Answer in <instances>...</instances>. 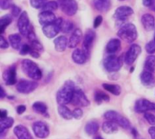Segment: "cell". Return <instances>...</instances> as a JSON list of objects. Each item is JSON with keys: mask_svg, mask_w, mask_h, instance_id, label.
<instances>
[{"mask_svg": "<svg viewBox=\"0 0 155 139\" xmlns=\"http://www.w3.org/2000/svg\"><path fill=\"white\" fill-rule=\"evenodd\" d=\"M74 90V83L71 80L66 81L56 94V101L59 106H65L71 103Z\"/></svg>", "mask_w": 155, "mask_h": 139, "instance_id": "1", "label": "cell"}, {"mask_svg": "<svg viewBox=\"0 0 155 139\" xmlns=\"http://www.w3.org/2000/svg\"><path fill=\"white\" fill-rule=\"evenodd\" d=\"M21 65H22L23 71L28 77L32 78L33 80L41 79L42 71L40 70V68L35 62H33L32 60H29V59H24L22 61Z\"/></svg>", "mask_w": 155, "mask_h": 139, "instance_id": "2", "label": "cell"}, {"mask_svg": "<svg viewBox=\"0 0 155 139\" xmlns=\"http://www.w3.org/2000/svg\"><path fill=\"white\" fill-rule=\"evenodd\" d=\"M137 36H138V33H137L136 26L131 23L125 24L118 31V36L121 39L129 43L135 41V39L137 38Z\"/></svg>", "mask_w": 155, "mask_h": 139, "instance_id": "3", "label": "cell"}, {"mask_svg": "<svg viewBox=\"0 0 155 139\" xmlns=\"http://www.w3.org/2000/svg\"><path fill=\"white\" fill-rule=\"evenodd\" d=\"M104 118L107 121H112V122L116 123L118 126H120L123 128H130V127H131L130 121L126 117H124V116H122L121 114H119L118 112L114 111V110L105 112Z\"/></svg>", "mask_w": 155, "mask_h": 139, "instance_id": "4", "label": "cell"}, {"mask_svg": "<svg viewBox=\"0 0 155 139\" xmlns=\"http://www.w3.org/2000/svg\"><path fill=\"white\" fill-rule=\"evenodd\" d=\"M133 14H134V9L132 7H130L128 5L119 6L118 8H116V10L114 11V17L116 20V25H120L121 27L123 25H124L125 24H124V23Z\"/></svg>", "mask_w": 155, "mask_h": 139, "instance_id": "5", "label": "cell"}, {"mask_svg": "<svg viewBox=\"0 0 155 139\" xmlns=\"http://www.w3.org/2000/svg\"><path fill=\"white\" fill-rule=\"evenodd\" d=\"M123 56H116L114 55H110L104 60V66L108 72H117L123 66Z\"/></svg>", "mask_w": 155, "mask_h": 139, "instance_id": "6", "label": "cell"}, {"mask_svg": "<svg viewBox=\"0 0 155 139\" xmlns=\"http://www.w3.org/2000/svg\"><path fill=\"white\" fill-rule=\"evenodd\" d=\"M63 20L64 19L62 17H59V18H56V20L54 23L43 26L42 30H43L45 36L48 38L54 37L61 31V25H62Z\"/></svg>", "mask_w": 155, "mask_h": 139, "instance_id": "7", "label": "cell"}, {"mask_svg": "<svg viewBox=\"0 0 155 139\" xmlns=\"http://www.w3.org/2000/svg\"><path fill=\"white\" fill-rule=\"evenodd\" d=\"M17 26H18L19 33L23 36H27V35L31 29V26H30L29 17L25 11H23L22 14L19 15L18 21H17Z\"/></svg>", "mask_w": 155, "mask_h": 139, "instance_id": "8", "label": "cell"}, {"mask_svg": "<svg viewBox=\"0 0 155 139\" xmlns=\"http://www.w3.org/2000/svg\"><path fill=\"white\" fill-rule=\"evenodd\" d=\"M33 131L36 137L41 139L46 138L50 133L47 125L42 121H36L33 124Z\"/></svg>", "mask_w": 155, "mask_h": 139, "instance_id": "9", "label": "cell"}, {"mask_svg": "<svg viewBox=\"0 0 155 139\" xmlns=\"http://www.w3.org/2000/svg\"><path fill=\"white\" fill-rule=\"evenodd\" d=\"M134 109L138 113H147L148 111H154L155 110V103H153L147 99H138L135 102Z\"/></svg>", "mask_w": 155, "mask_h": 139, "instance_id": "10", "label": "cell"}, {"mask_svg": "<svg viewBox=\"0 0 155 139\" xmlns=\"http://www.w3.org/2000/svg\"><path fill=\"white\" fill-rule=\"evenodd\" d=\"M37 83L35 81H29V80H21L18 82L16 86V89L18 92L22 94H30L37 87Z\"/></svg>", "mask_w": 155, "mask_h": 139, "instance_id": "11", "label": "cell"}, {"mask_svg": "<svg viewBox=\"0 0 155 139\" xmlns=\"http://www.w3.org/2000/svg\"><path fill=\"white\" fill-rule=\"evenodd\" d=\"M71 103H73L76 107H86L90 105L89 100L87 99L86 96L84 95V93L81 89H75L74 90Z\"/></svg>", "mask_w": 155, "mask_h": 139, "instance_id": "12", "label": "cell"}, {"mask_svg": "<svg viewBox=\"0 0 155 139\" xmlns=\"http://www.w3.org/2000/svg\"><path fill=\"white\" fill-rule=\"evenodd\" d=\"M141 52H142L141 46L137 44H133L125 55V63L127 65H132L140 56Z\"/></svg>", "mask_w": 155, "mask_h": 139, "instance_id": "13", "label": "cell"}, {"mask_svg": "<svg viewBox=\"0 0 155 139\" xmlns=\"http://www.w3.org/2000/svg\"><path fill=\"white\" fill-rule=\"evenodd\" d=\"M61 8L66 15L72 16L76 14L78 5L75 0H63L61 2Z\"/></svg>", "mask_w": 155, "mask_h": 139, "instance_id": "14", "label": "cell"}, {"mask_svg": "<svg viewBox=\"0 0 155 139\" xmlns=\"http://www.w3.org/2000/svg\"><path fill=\"white\" fill-rule=\"evenodd\" d=\"M3 79L8 86H13L16 83V68L15 66L8 67L3 74Z\"/></svg>", "mask_w": 155, "mask_h": 139, "instance_id": "15", "label": "cell"}, {"mask_svg": "<svg viewBox=\"0 0 155 139\" xmlns=\"http://www.w3.org/2000/svg\"><path fill=\"white\" fill-rule=\"evenodd\" d=\"M38 20L39 23L45 26L47 25H50L52 23H54L56 20V17L54 15V14L53 12H48V11H42L39 15H38Z\"/></svg>", "mask_w": 155, "mask_h": 139, "instance_id": "16", "label": "cell"}, {"mask_svg": "<svg viewBox=\"0 0 155 139\" xmlns=\"http://www.w3.org/2000/svg\"><path fill=\"white\" fill-rule=\"evenodd\" d=\"M94 39H95V33L92 30V29H88L86 31V34L84 36V50L88 53L93 45H94Z\"/></svg>", "mask_w": 155, "mask_h": 139, "instance_id": "17", "label": "cell"}, {"mask_svg": "<svg viewBox=\"0 0 155 139\" xmlns=\"http://www.w3.org/2000/svg\"><path fill=\"white\" fill-rule=\"evenodd\" d=\"M72 59L77 65H83L86 62L87 53L84 49L76 48L74 50V52L72 54Z\"/></svg>", "mask_w": 155, "mask_h": 139, "instance_id": "18", "label": "cell"}, {"mask_svg": "<svg viewBox=\"0 0 155 139\" xmlns=\"http://www.w3.org/2000/svg\"><path fill=\"white\" fill-rule=\"evenodd\" d=\"M14 134L15 135L17 139H34L31 136L30 132L28 131V129L25 126H22V125H18L15 127Z\"/></svg>", "mask_w": 155, "mask_h": 139, "instance_id": "19", "label": "cell"}, {"mask_svg": "<svg viewBox=\"0 0 155 139\" xmlns=\"http://www.w3.org/2000/svg\"><path fill=\"white\" fill-rule=\"evenodd\" d=\"M141 82L143 86H147V87H152L154 86L155 85V77L153 75V73L148 72V71H143L141 76Z\"/></svg>", "mask_w": 155, "mask_h": 139, "instance_id": "20", "label": "cell"}, {"mask_svg": "<svg viewBox=\"0 0 155 139\" xmlns=\"http://www.w3.org/2000/svg\"><path fill=\"white\" fill-rule=\"evenodd\" d=\"M54 48L57 52H64L69 45V40L64 36H58L54 41Z\"/></svg>", "mask_w": 155, "mask_h": 139, "instance_id": "21", "label": "cell"}, {"mask_svg": "<svg viewBox=\"0 0 155 139\" xmlns=\"http://www.w3.org/2000/svg\"><path fill=\"white\" fill-rule=\"evenodd\" d=\"M142 24L145 30L152 31L155 27V19L151 14H144L142 16Z\"/></svg>", "mask_w": 155, "mask_h": 139, "instance_id": "22", "label": "cell"}, {"mask_svg": "<svg viewBox=\"0 0 155 139\" xmlns=\"http://www.w3.org/2000/svg\"><path fill=\"white\" fill-rule=\"evenodd\" d=\"M82 38V31L78 28L74 29V32L72 33L70 38H69V45L68 46L70 48H75L77 46V45L80 43Z\"/></svg>", "mask_w": 155, "mask_h": 139, "instance_id": "23", "label": "cell"}, {"mask_svg": "<svg viewBox=\"0 0 155 139\" xmlns=\"http://www.w3.org/2000/svg\"><path fill=\"white\" fill-rule=\"evenodd\" d=\"M93 4L100 12H107L111 8V0H93Z\"/></svg>", "mask_w": 155, "mask_h": 139, "instance_id": "24", "label": "cell"}, {"mask_svg": "<svg viewBox=\"0 0 155 139\" xmlns=\"http://www.w3.org/2000/svg\"><path fill=\"white\" fill-rule=\"evenodd\" d=\"M120 48H121V41L117 38L111 39L106 46V51L111 55H114V53L118 52Z\"/></svg>", "mask_w": 155, "mask_h": 139, "instance_id": "25", "label": "cell"}, {"mask_svg": "<svg viewBox=\"0 0 155 139\" xmlns=\"http://www.w3.org/2000/svg\"><path fill=\"white\" fill-rule=\"evenodd\" d=\"M102 129L106 134H114L118 131V125L112 121H105L102 126Z\"/></svg>", "mask_w": 155, "mask_h": 139, "instance_id": "26", "label": "cell"}, {"mask_svg": "<svg viewBox=\"0 0 155 139\" xmlns=\"http://www.w3.org/2000/svg\"><path fill=\"white\" fill-rule=\"evenodd\" d=\"M8 40H9L11 46L14 49H15V50L21 49V36H20V35H18V34L10 35L8 36Z\"/></svg>", "mask_w": 155, "mask_h": 139, "instance_id": "27", "label": "cell"}, {"mask_svg": "<svg viewBox=\"0 0 155 139\" xmlns=\"http://www.w3.org/2000/svg\"><path fill=\"white\" fill-rule=\"evenodd\" d=\"M98 130H99V125L96 121L92 120L85 125V132L89 136H93L96 134Z\"/></svg>", "mask_w": 155, "mask_h": 139, "instance_id": "28", "label": "cell"}, {"mask_svg": "<svg viewBox=\"0 0 155 139\" xmlns=\"http://www.w3.org/2000/svg\"><path fill=\"white\" fill-rule=\"evenodd\" d=\"M58 113L64 119H66V120H70L74 117L73 112L65 106H59L58 107Z\"/></svg>", "mask_w": 155, "mask_h": 139, "instance_id": "29", "label": "cell"}, {"mask_svg": "<svg viewBox=\"0 0 155 139\" xmlns=\"http://www.w3.org/2000/svg\"><path fill=\"white\" fill-rule=\"evenodd\" d=\"M103 87L107 92H110L114 96H119L122 92L121 87L118 85H114V84H103Z\"/></svg>", "mask_w": 155, "mask_h": 139, "instance_id": "30", "label": "cell"}, {"mask_svg": "<svg viewBox=\"0 0 155 139\" xmlns=\"http://www.w3.org/2000/svg\"><path fill=\"white\" fill-rule=\"evenodd\" d=\"M33 110L40 115L47 114V106L43 102H35L33 104Z\"/></svg>", "mask_w": 155, "mask_h": 139, "instance_id": "31", "label": "cell"}, {"mask_svg": "<svg viewBox=\"0 0 155 139\" xmlns=\"http://www.w3.org/2000/svg\"><path fill=\"white\" fill-rule=\"evenodd\" d=\"M145 71L153 73L155 71V56H149L144 63Z\"/></svg>", "mask_w": 155, "mask_h": 139, "instance_id": "32", "label": "cell"}, {"mask_svg": "<svg viewBox=\"0 0 155 139\" xmlns=\"http://www.w3.org/2000/svg\"><path fill=\"white\" fill-rule=\"evenodd\" d=\"M12 22V17L9 15H5L0 18V34H3L6 26Z\"/></svg>", "mask_w": 155, "mask_h": 139, "instance_id": "33", "label": "cell"}, {"mask_svg": "<svg viewBox=\"0 0 155 139\" xmlns=\"http://www.w3.org/2000/svg\"><path fill=\"white\" fill-rule=\"evenodd\" d=\"M14 124V119L12 117H6V118H4V119H1V122H0V128H1V131H5V130H7L8 128H10Z\"/></svg>", "mask_w": 155, "mask_h": 139, "instance_id": "34", "label": "cell"}, {"mask_svg": "<svg viewBox=\"0 0 155 139\" xmlns=\"http://www.w3.org/2000/svg\"><path fill=\"white\" fill-rule=\"evenodd\" d=\"M74 28V24L71 21L68 20H63L62 25H61V31L64 34L71 33Z\"/></svg>", "mask_w": 155, "mask_h": 139, "instance_id": "35", "label": "cell"}, {"mask_svg": "<svg viewBox=\"0 0 155 139\" xmlns=\"http://www.w3.org/2000/svg\"><path fill=\"white\" fill-rule=\"evenodd\" d=\"M94 100L98 104H101L103 102H108L110 100V97L105 93H103L101 91H97L94 95Z\"/></svg>", "mask_w": 155, "mask_h": 139, "instance_id": "36", "label": "cell"}, {"mask_svg": "<svg viewBox=\"0 0 155 139\" xmlns=\"http://www.w3.org/2000/svg\"><path fill=\"white\" fill-rule=\"evenodd\" d=\"M58 8V4L55 1H49L47 2L44 6H43V11H48V12H53Z\"/></svg>", "mask_w": 155, "mask_h": 139, "instance_id": "37", "label": "cell"}, {"mask_svg": "<svg viewBox=\"0 0 155 139\" xmlns=\"http://www.w3.org/2000/svg\"><path fill=\"white\" fill-rule=\"evenodd\" d=\"M47 0H30V4L34 8H43V6L47 3Z\"/></svg>", "mask_w": 155, "mask_h": 139, "instance_id": "38", "label": "cell"}, {"mask_svg": "<svg viewBox=\"0 0 155 139\" xmlns=\"http://www.w3.org/2000/svg\"><path fill=\"white\" fill-rule=\"evenodd\" d=\"M145 49H146V51H147V53H148V54H151V55L154 54L155 53L154 40H152V41H150L149 43H147V44H146V46H145Z\"/></svg>", "mask_w": 155, "mask_h": 139, "instance_id": "39", "label": "cell"}, {"mask_svg": "<svg viewBox=\"0 0 155 139\" xmlns=\"http://www.w3.org/2000/svg\"><path fill=\"white\" fill-rule=\"evenodd\" d=\"M12 5V0H0V7L3 10L11 8Z\"/></svg>", "mask_w": 155, "mask_h": 139, "instance_id": "40", "label": "cell"}, {"mask_svg": "<svg viewBox=\"0 0 155 139\" xmlns=\"http://www.w3.org/2000/svg\"><path fill=\"white\" fill-rule=\"evenodd\" d=\"M144 118L146 119V121H147L150 125L155 126V116L153 114L145 113V114H144Z\"/></svg>", "mask_w": 155, "mask_h": 139, "instance_id": "41", "label": "cell"}, {"mask_svg": "<svg viewBox=\"0 0 155 139\" xmlns=\"http://www.w3.org/2000/svg\"><path fill=\"white\" fill-rule=\"evenodd\" d=\"M83 116H84V112L80 107H77L73 111V117L75 119H80V118L83 117Z\"/></svg>", "mask_w": 155, "mask_h": 139, "instance_id": "42", "label": "cell"}, {"mask_svg": "<svg viewBox=\"0 0 155 139\" xmlns=\"http://www.w3.org/2000/svg\"><path fill=\"white\" fill-rule=\"evenodd\" d=\"M11 13H12V15L15 17V16H17L18 15H21V14H22V11H21L20 7H18V6L15 5H13L11 6Z\"/></svg>", "mask_w": 155, "mask_h": 139, "instance_id": "43", "label": "cell"}, {"mask_svg": "<svg viewBox=\"0 0 155 139\" xmlns=\"http://www.w3.org/2000/svg\"><path fill=\"white\" fill-rule=\"evenodd\" d=\"M32 51V47L28 45H23L21 49H20V54L21 55H26V54H29L31 53Z\"/></svg>", "mask_w": 155, "mask_h": 139, "instance_id": "44", "label": "cell"}, {"mask_svg": "<svg viewBox=\"0 0 155 139\" xmlns=\"http://www.w3.org/2000/svg\"><path fill=\"white\" fill-rule=\"evenodd\" d=\"M8 46H9L8 42L3 36V35H1V36H0V47L2 49H6V48H8Z\"/></svg>", "mask_w": 155, "mask_h": 139, "instance_id": "45", "label": "cell"}, {"mask_svg": "<svg viewBox=\"0 0 155 139\" xmlns=\"http://www.w3.org/2000/svg\"><path fill=\"white\" fill-rule=\"evenodd\" d=\"M102 22H103V16L102 15H97L95 17L94 21V28H97L102 24Z\"/></svg>", "mask_w": 155, "mask_h": 139, "instance_id": "46", "label": "cell"}, {"mask_svg": "<svg viewBox=\"0 0 155 139\" xmlns=\"http://www.w3.org/2000/svg\"><path fill=\"white\" fill-rule=\"evenodd\" d=\"M25 110H26V107H25V105H20V106H18L17 108H16V112H17L18 115H22L23 113H25Z\"/></svg>", "mask_w": 155, "mask_h": 139, "instance_id": "47", "label": "cell"}, {"mask_svg": "<svg viewBox=\"0 0 155 139\" xmlns=\"http://www.w3.org/2000/svg\"><path fill=\"white\" fill-rule=\"evenodd\" d=\"M148 132H149V135L151 136V138L155 139V127L153 126L152 127H150Z\"/></svg>", "mask_w": 155, "mask_h": 139, "instance_id": "48", "label": "cell"}, {"mask_svg": "<svg viewBox=\"0 0 155 139\" xmlns=\"http://www.w3.org/2000/svg\"><path fill=\"white\" fill-rule=\"evenodd\" d=\"M0 117H1V119H4V118L7 117V111L5 109H1L0 110Z\"/></svg>", "mask_w": 155, "mask_h": 139, "instance_id": "49", "label": "cell"}, {"mask_svg": "<svg viewBox=\"0 0 155 139\" xmlns=\"http://www.w3.org/2000/svg\"><path fill=\"white\" fill-rule=\"evenodd\" d=\"M143 5H144V6L149 7V6H151V5H152V4H153V0H143Z\"/></svg>", "mask_w": 155, "mask_h": 139, "instance_id": "50", "label": "cell"}, {"mask_svg": "<svg viewBox=\"0 0 155 139\" xmlns=\"http://www.w3.org/2000/svg\"><path fill=\"white\" fill-rule=\"evenodd\" d=\"M30 55H31L33 57H35V58H38V57L40 56L39 53H38V52H36V51H34V50H32V51H31Z\"/></svg>", "mask_w": 155, "mask_h": 139, "instance_id": "51", "label": "cell"}, {"mask_svg": "<svg viewBox=\"0 0 155 139\" xmlns=\"http://www.w3.org/2000/svg\"><path fill=\"white\" fill-rule=\"evenodd\" d=\"M5 96V93L4 87H1V98H4Z\"/></svg>", "mask_w": 155, "mask_h": 139, "instance_id": "52", "label": "cell"}, {"mask_svg": "<svg viewBox=\"0 0 155 139\" xmlns=\"http://www.w3.org/2000/svg\"><path fill=\"white\" fill-rule=\"evenodd\" d=\"M94 139H103V138H102L101 137H95Z\"/></svg>", "mask_w": 155, "mask_h": 139, "instance_id": "53", "label": "cell"}, {"mask_svg": "<svg viewBox=\"0 0 155 139\" xmlns=\"http://www.w3.org/2000/svg\"><path fill=\"white\" fill-rule=\"evenodd\" d=\"M153 40H154V41H155V35H154V38H153Z\"/></svg>", "mask_w": 155, "mask_h": 139, "instance_id": "54", "label": "cell"}, {"mask_svg": "<svg viewBox=\"0 0 155 139\" xmlns=\"http://www.w3.org/2000/svg\"><path fill=\"white\" fill-rule=\"evenodd\" d=\"M119 1H124V0H119Z\"/></svg>", "mask_w": 155, "mask_h": 139, "instance_id": "55", "label": "cell"}]
</instances>
